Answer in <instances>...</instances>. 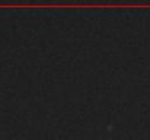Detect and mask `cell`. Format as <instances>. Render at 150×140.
Masks as SVG:
<instances>
[]
</instances>
